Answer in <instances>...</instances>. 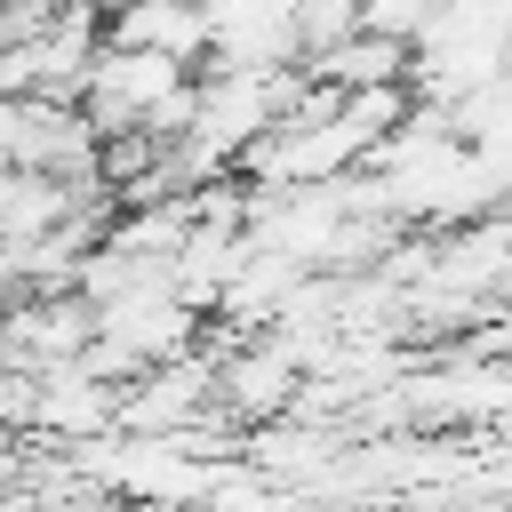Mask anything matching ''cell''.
Here are the masks:
<instances>
[{"mask_svg": "<svg viewBox=\"0 0 512 512\" xmlns=\"http://www.w3.org/2000/svg\"><path fill=\"white\" fill-rule=\"evenodd\" d=\"M80 120L96 128V136H120V128H144V136H160V144H176L184 136V120H192V64H176V56H152V48H96V64L80 72Z\"/></svg>", "mask_w": 512, "mask_h": 512, "instance_id": "1", "label": "cell"}, {"mask_svg": "<svg viewBox=\"0 0 512 512\" xmlns=\"http://www.w3.org/2000/svg\"><path fill=\"white\" fill-rule=\"evenodd\" d=\"M304 72H312L320 88H392V80H408V40L360 24V32L328 40L320 56H304Z\"/></svg>", "mask_w": 512, "mask_h": 512, "instance_id": "6", "label": "cell"}, {"mask_svg": "<svg viewBox=\"0 0 512 512\" xmlns=\"http://www.w3.org/2000/svg\"><path fill=\"white\" fill-rule=\"evenodd\" d=\"M104 40L112 48H152L176 64H208V8L200 0H112L104 8Z\"/></svg>", "mask_w": 512, "mask_h": 512, "instance_id": "5", "label": "cell"}, {"mask_svg": "<svg viewBox=\"0 0 512 512\" xmlns=\"http://www.w3.org/2000/svg\"><path fill=\"white\" fill-rule=\"evenodd\" d=\"M432 16H440V0H360V24L368 32H392V40H416Z\"/></svg>", "mask_w": 512, "mask_h": 512, "instance_id": "8", "label": "cell"}, {"mask_svg": "<svg viewBox=\"0 0 512 512\" xmlns=\"http://www.w3.org/2000/svg\"><path fill=\"white\" fill-rule=\"evenodd\" d=\"M32 432H64L72 440H96V432H120V392L88 368V360H56V368H32V408H24Z\"/></svg>", "mask_w": 512, "mask_h": 512, "instance_id": "3", "label": "cell"}, {"mask_svg": "<svg viewBox=\"0 0 512 512\" xmlns=\"http://www.w3.org/2000/svg\"><path fill=\"white\" fill-rule=\"evenodd\" d=\"M296 392H304V360L272 328L216 352V416L224 424H280L296 408Z\"/></svg>", "mask_w": 512, "mask_h": 512, "instance_id": "2", "label": "cell"}, {"mask_svg": "<svg viewBox=\"0 0 512 512\" xmlns=\"http://www.w3.org/2000/svg\"><path fill=\"white\" fill-rule=\"evenodd\" d=\"M344 32H360V0H296V64L320 56Z\"/></svg>", "mask_w": 512, "mask_h": 512, "instance_id": "7", "label": "cell"}, {"mask_svg": "<svg viewBox=\"0 0 512 512\" xmlns=\"http://www.w3.org/2000/svg\"><path fill=\"white\" fill-rule=\"evenodd\" d=\"M208 64H296V0H200Z\"/></svg>", "mask_w": 512, "mask_h": 512, "instance_id": "4", "label": "cell"}]
</instances>
